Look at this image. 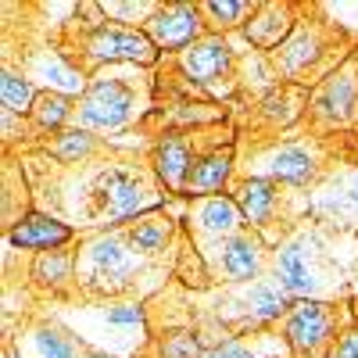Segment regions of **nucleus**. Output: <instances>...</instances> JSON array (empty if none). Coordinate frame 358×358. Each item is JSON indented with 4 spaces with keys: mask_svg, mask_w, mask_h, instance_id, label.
Segmentation results:
<instances>
[{
    "mask_svg": "<svg viewBox=\"0 0 358 358\" xmlns=\"http://www.w3.org/2000/svg\"><path fill=\"white\" fill-rule=\"evenodd\" d=\"M129 115H133V90L122 79H97L79 104L83 126L94 129H118L129 122Z\"/></svg>",
    "mask_w": 358,
    "mask_h": 358,
    "instance_id": "1",
    "label": "nucleus"
},
{
    "mask_svg": "<svg viewBox=\"0 0 358 358\" xmlns=\"http://www.w3.org/2000/svg\"><path fill=\"white\" fill-rule=\"evenodd\" d=\"M334 308L322 301H294L287 312V344L297 358L315 355L334 334Z\"/></svg>",
    "mask_w": 358,
    "mask_h": 358,
    "instance_id": "2",
    "label": "nucleus"
},
{
    "mask_svg": "<svg viewBox=\"0 0 358 358\" xmlns=\"http://www.w3.org/2000/svg\"><path fill=\"white\" fill-rule=\"evenodd\" d=\"M143 33L151 36L158 50H187L190 43H197V33H201V8H190V4L158 8L147 18Z\"/></svg>",
    "mask_w": 358,
    "mask_h": 358,
    "instance_id": "3",
    "label": "nucleus"
},
{
    "mask_svg": "<svg viewBox=\"0 0 358 358\" xmlns=\"http://www.w3.org/2000/svg\"><path fill=\"white\" fill-rule=\"evenodd\" d=\"M90 57L97 62H140V65H151L158 57V47L151 43V36L143 29H97L94 36L86 40Z\"/></svg>",
    "mask_w": 358,
    "mask_h": 358,
    "instance_id": "4",
    "label": "nucleus"
},
{
    "mask_svg": "<svg viewBox=\"0 0 358 358\" xmlns=\"http://www.w3.org/2000/svg\"><path fill=\"white\" fill-rule=\"evenodd\" d=\"M97 194L104 201V212L111 222H122L129 215H140L151 208V201L143 197V187L140 179L126 169H108L101 179H97Z\"/></svg>",
    "mask_w": 358,
    "mask_h": 358,
    "instance_id": "5",
    "label": "nucleus"
},
{
    "mask_svg": "<svg viewBox=\"0 0 358 358\" xmlns=\"http://www.w3.org/2000/svg\"><path fill=\"white\" fill-rule=\"evenodd\" d=\"M315 111L326 115V118H330V122H337V126L355 122V118H358V72H355V65L334 72L330 79L319 86Z\"/></svg>",
    "mask_w": 358,
    "mask_h": 358,
    "instance_id": "6",
    "label": "nucleus"
},
{
    "mask_svg": "<svg viewBox=\"0 0 358 358\" xmlns=\"http://www.w3.org/2000/svg\"><path fill=\"white\" fill-rule=\"evenodd\" d=\"M179 62H183V72H187L194 83H212V79H219V76L229 69L233 50H229L226 40L208 36V40L190 43V47L183 50V57H179Z\"/></svg>",
    "mask_w": 358,
    "mask_h": 358,
    "instance_id": "7",
    "label": "nucleus"
},
{
    "mask_svg": "<svg viewBox=\"0 0 358 358\" xmlns=\"http://www.w3.org/2000/svg\"><path fill=\"white\" fill-rule=\"evenodd\" d=\"M72 241V229L65 222H57L50 215L40 212H29L15 229H11V244L15 248H29V251H54Z\"/></svg>",
    "mask_w": 358,
    "mask_h": 358,
    "instance_id": "8",
    "label": "nucleus"
},
{
    "mask_svg": "<svg viewBox=\"0 0 358 358\" xmlns=\"http://www.w3.org/2000/svg\"><path fill=\"white\" fill-rule=\"evenodd\" d=\"M155 172L162 176V183L169 190H187L190 172H194L190 147L179 136H162L158 147H155Z\"/></svg>",
    "mask_w": 358,
    "mask_h": 358,
    "instance_id": "9",
    "label": "nucleus"
},
{
    "mask_svg": "<svg viewBox=\"0 0 358 358\" xmlns=\"http://www.w3.org/2000/svg\"><path fill=\"white\" fill-rule=\"evenodd\" d=\"M90 268H94L97 280H115L122 283L129 273H133V258L126 251V244L118 241V236H104L90 248Z\"/></svg>",
    "mask_w": 358,
    "mask_h": 358,
    "instance_id": "10",
    "label": "nucleus"
},
{
    "mask_svg": "<svg viewBox=\"0 0 358 358\" xmlns=\"http://www.w3.org/2000/svg\"><path fill=\"white\" fill-rule=\"evenodd\" d=\"M290 33V8L283 4H262L258 8V18L248 25V40L262 50H273L280 47V40Z\"/></svg>",
    "mask_w": 358,
    "mask_h": 358,
    "instance_id": "11",
    "label": "nucleus"
},
{
    "mask_svg": "<svg viewBox=\"0 0 358 358\" xmlns=\"http://www.w3.org/2000/svg\"><path fill=\"white\" fill-rule=\"evenodd\" d=\"M258 265H262V248L258 241H251L248 233H236L226 241L222 248V268H226V276L229 280H251L258 273Z\"/></svg>",
    "mask_w": 358,
    "mask_h": 358,
    "instance_id": "12",
    "label": "nucleus"
},
{
    "mask_svg": "<svg viewBox=\"0 0 358 358\" xmlns=\"http://www.w3.org/2000/svg\"><path fill=\"white\" fill-rule=\"evenodd\" d=\"M273 204H276V187L268 183V179H248V183H241V190H236V208H241V215L255 226L268 219Z\"/></svg>",
    "mask_w": 358,
    "mask_h": 358,
    "instance_id": "13",
    "label": "nucleus"
},
{
    "mask_svg": "<svg viewBox=\"0 0 358 358\" xmlns=\"http://www.w3.org/2000/svg\"><path fill=\"white\" fill-rule=\"evenodd\" d=\"M229 165H233L229 147H226V151H215V155L201 158V162H194V172H190L187 190H190V194H215L226 179H229Z\"/></svg>",
    "mask_w": 358,
    "mask_h": 358,
    "instance_id": "14",
    "label": "nucleus"
},
{
    "mask_svg": "<svg viewBox=\"0 0 358 358\" xmlns=\"http://www.w3.org/2000/svg\"><path fill=\"white\" fill-rule=\"evenodd\" d=\"M268 172H273V179H283V183H308V179L315 176V162H312V155L305 151V147L287 143V147L276 151Z\"/></svg>",
    "mask_w": 358,
    "mask_h": 358,
    "instance_id": "15",
    "label": "nucleus"
},
{
    "mask_svg": "<svg viewBox=\"0 0 358 358\" xmlns=\"http://www.w3.org/2000/svg\"><path fill=\"white\" fill-rule=\"evenodd\" d=\"M315 57H319V40H315V33L301 29V33H294V36L283 43V50H280V69H283L287 76H297V72H305Z\"/></svg>",
    "mask_w": 358,
    "mask_h": 358,
    "instance_id": "16",
    "label": "nucleus"
},
{
    "mask_svg": "<svg viewBox=\"0 0 358 358\" xmlns=\"http://www.w3.org/2000/svg\"><path fill=\"white\" fill-rule=\"evenodd\" d=\"M280 290L287 294H308L312 290V273H308V265L301 258V248L290 244L280 251Z\"/></svg>",
    "mask_w": 358,
    "mask_h": 358,
    "instance_id": "17",
    "label": "nucleus"
},
{
    "mask_svg": "<svg viewBox=\"0 0 358 358\" xmlns=\"http://www.w3.org/2000/svg\"><path fill=\"white\" fill-rule=\"evenodd\" d=\"M197 219L204 222V229H212V233H229V229L241 226L244 215H241V208H236V201H229V197H208L201 204Z\"/></svg>",
    "mask_w": 358,
    "mask_h": 358,
    "instance_id": "18",
    "label": "nucleus"
},
{
    "mask_svg": "<svg viewBox=\"0 0 358 358\" xmlns=\"http://www.w3.org/2000/svg\"><path fill=\"white\" fill-rule=\"evenodd\" d=\"M0 97H4V111H33V104H36V90H33V83H29L25 76H18V72H4V79H0Z\"/></svg>",
    "mask_w": 358,
    "mask_h": 358,
    "instance_id": "19",
    "label": "nucleus"
},
{
    "mask_svg": "<svg viewBox=\"0 0 358 358\" xmlns=\"http://www.w3.org/2000/svg\"><path fill=\"white\" fill-rule=\"evenodd\" d=\"M33 122L40 126V129H62L65 126V118L72 115V101L65 97V94H40L36 97V104H33Z\"/></svg>",
    "mask_w": 358,
    "mask_h": 358,
    "instance_id": "20",
    "label": "nucleus"
},
{
    "mask_svg": "<svg viewBox=\"0 0 358 358\" xmlns=\"http://www.w3.org/2000/svg\"><path fill=\"white\" fill-rule=\"evenodd\" d=\"M169 233H172L169 219H143V222H136V226L129 229V244H133L136 251H143V255H155V251L165 248Z\"/></svg>",
    "mask_w": 358,
    "mask_h": 358,
    "instance_id": "21",
    "label": "nucleus"
},
{
    "mask_svg": "<svg viewBox=\"0 0 358 358\" xmlns=\"http://www.w3.org/2000/svg\"><path fill=\"white\" fill-rule=\"evenodd\" d=\"M36 348H40L43 358H79L83 355L76 337L65 334V330H57V326H43V330L36 334Z\"/></svg>",
    "mask_w": 358,
    "mask_h": 358,
    "instance_id": "22",
    "label": "nucleus"
},
{
    "mask_svg": "<svg viewBox=\"0 0 358 358\" xmlns=\"http://www.w3.org/2000/svg\"><path fill=\"white\" fill-rule=\"evenodd\" d=\"M251 308L262 319H280L283 312H290L287 305V290H273V287H255L251 294Z\"/></svg>",
    "mask_w": 358,
    "mask_h": 358,
    "instance_id": "23",
    "label": "nucleus"
},
{
    "mask_svg": "<svg viewBox=\"0 0 358 358\" xmlns=\"http://www.w3.org/2000/svg\"><path fill=\"white\" fill-rule=\"evenodd\" d=\"M201 11H208L215 18V25H236L244 15L258 11L255 4H248V0H208V4H201Z\"/></svg>",
    "mask_w": 358,
    "mask_h": 358,
    "instance_id": "24",
    "label": "nucleus"
},
{
    "mask_svg": "<svg viewBox=\"0 0 358 358\" xmlns=\"http://www.w3.org/2000/svg\"><path fill=\"white\" fill-rule=\"evenodd\" d=\"M69 268H72V258H69V255L43 251L40 262H36V268H33V276L43 280V283H54V287H57L62 280H69Z\"/></svg>",
    "mask_w": 358,
    "mask_h": 358,
    "instance_id": "25",
    "label": "nucleus"
},
{
    "mask_svg": "<svg viewBox=\"0 0 358 358\" xmlns=\"http://www.w3.org/2000/svg\"><path fill=\"white\" fill-rule=\"evenodd\" d=\"M90 151H94V140H90V133H79V129L62 133V136H57V143H54V155L62 158V162H76V158H83Z\"/></svg>",
    "mask_w": 358,
    "mask_h": 358,
    "instance_id": "26",
    "label": "nucleus"
},
{
    "mask_svg": "<svg viewBox=\"0 0 358 358\" xmlns=\"http://www.w3.org/2000/svg\"><path fill=\"white\" fill-rule=\"evenodd\" d=\"M162 358H201V355H197V337H194V334L165 337V344H162Z\"/></svg>",
    "mask_w": 358,
    "mask_h": 358,
    "instance_id": "27",
    "label": "nucleus"
},
{
    "mask_svg": "<svg viewBox=\"0 0 358 358\" xmlns=\"http://www.w3.org/2000/svg\"><path fill=\"white\" fill-rule=\"evenodd\" d=\"M330 358H358V326H351V330L337 341V348H334Z\"/></svg>",
    "mask_w": 358,
    "mask_h": 358,
    "instance_id": "28",
    "label": "nucleus"
},
{
    "mask_svg": "<svg viewBox=\"0 0 358 358\" xmlns=\"http://www.w3.org/2000/svg\"><path fill=\"white\" fill-rule=\"evenodd\" d=\"M201 358H255L248 348H241L236 341H226V344H219V348H212V351H204Z\"/></svg>",
    "mask_w": 358,
    "mask_h": 358,
    "instance_id": "29",
    "label": "nucleus"
},
{
    "mask_svg": "<svg viewBox=\"0 0 358 358\" xmlns=\"http://www.w3.org/2000/svg\"><path fill=\"white\" fill-rule=\"evenodd\" d=\"M143 315H140V308H115V312H108V322H140Z\"/></svg>",
    "mask_w": 358,
    "mask_h": 358,
    "instance_id": "30",
    "label": "nucleus"
},
{
    "mask_svg": "<svg viewBox=\"0 0 358 358\" xmlns=\"http://www.w3.org/2000/svg\"><path fill=\"white\" fill-rule=\"evenodd\" d=\"M79 358H108V355H97V351H83Z\"/></svg>",
    "mask_w": 358,
    "mask_h": 358,
    "instance_id": "31",
    "label": "nucleus"
},
{
    "mask_svg": "<svg viewBox=\"0 0 358 358\" xmlns=\"http://www.w3.org/2000/svg\"><path fill=\"white\" fill-rule=\"evenodd\" d=\"M351 197H355V201H358V190H355V194H351Z\"/></svg>",
    "mask_w": 358,
    "mask_h": 358,
    "instance_id": "32",
    "label": "nucleus"
},
{
    "mask_svg": "<svg viewBox=\"0 0 358 358\" xmlns=\"http://www.w3.org/2000/svg\"><path fill=\"white\" fill-rule=\"evenodd\" d=\"M355 315H358V301H355Z\"/></svg>",
    "mask_w": 358,
    "mask_h": 358,
    "instance_id": "33",
    "label": "nucleus"
}]
</instances>
